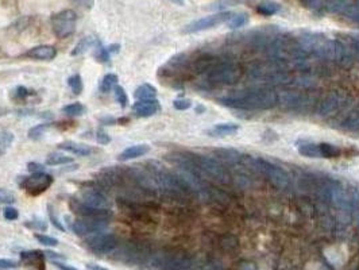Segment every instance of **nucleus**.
Returning a JSON list of instances; mask_svg holds the SVG:
<instances>
[{"instance_id":"obj_1","label":"nucleus","mask_w":359,"mask_h":270,"mask_svg":"<svg viewBox=\"0 0 359 270\" xmlns=\"http://www.w3.org/2000/svg\"><path fill=\"white\" fill-rule=\"evenodd\" d=\"M220 104L226 107L244 110V111H255V110H269L278 103V96L271 89H252L243 91L238 95L219 99Z\"/></svg>"},{"instance_id":"obj_2","label":"nucleus","mask_w":359,"mask_h":270,"mask_svg":"<svg viewBox=\"0 0 359 270\" xmlns=\"http://www.w3.org/2000/svg\"><path fill=\"white\" fill-rule=\"evenodd\" d=\"M189 157L201 178H210L212 181L219 182V184H229L230 182V174L227 169L218 159L207 157V155H199V154H189Z\"/></svg>"},{"instance_id":"obj_3","label":"nucleus","mask_w":359,"mask_h":270,"mask_svg":"<svg viewBox=\"0 0 359 270\" xmlns=\"http://www.w3.org/2000/svg\"><path fill=\"white\" fill-rule=\"evenodd\" d=\"M151 264L159 270H196V264L191 257L177 252H161L154 254Z\"/></svg>"},{"instance_id":"obj_4","label":"nucleus","mask_w":359,"mask_h":270,"mask_svg":"<svg viewBox=\"0 0 359 270\" xmlns=\"http://www.w3.org/2000/svg\"><path fill=\"white\" fill-rule=\"evenodd\" d=\"M242 77V69L237 64L218 61L207 73L205 81L210 84H235Z\"/></svg>"},{"instance_id":"obj_5","label":"nucleus","mask_w":359,"mask_h":270,"mask_svg":"<svg viewBox=\"0 0 359 270\" xmlns=\"http://www.w3.org/2000/svg\"><path fill=\"white\" fill-rule=\"evenodd\" d=\"M77 14L73 9H64L51 16V28L57 38L64 39L75 33Z\"/></svg>"},{"instance_id":"obj_6","label":"nucleus","mask_w":359,"mask_h":270,"mask_svg":"<svg viewBox=\"0 0 359 270\" xmlns=\"http://www.w3.org/2000/svg\"><path fill=\"white\" fill-rule=\"evenodd\" d=\"M233 15L234 12H231V11H220V12H216V14L196 19V20L188 23L185 27L182 28V33L196 34L201 33V31H205V30H210V28L216 27V26H219V24L227 23L230 19L233 18Z\"/></svg>"},{"instance_id":"obj_7","label":"nucleus","mask_w":359,"mask_h":270,"mask_svg":"<svg viewBox=\"0 0 359 270\" xmlns=\"http://www.w3.org/2000/svg\"><path fill=\"white\" fill-rule=\"evenodd\" d=\"M252 168H255L258 172H261L275 188H278V189H288V186H289L290 184L289 176H288L286 172L282 170L280 166L267 162L265 159H254Z\"/></svg>"},{"instance_id":"obj_8","label":"nucleus","mask_w":359,"mask_h":270,"mask_svg":"<svg viewBox=\"0 0 359 270\" xmlns=\"http://www.w3.org/2000/svg\"><path fill=\"white\" fill-rule=\"evenodd\" d=\"M54 181V178L50 174L45 172L31 173L27 177H22V181L19 182V185L24 192L30 196H39L43 192H46Z\"/></svg>"},{"instance_id":"obj_9","label":"nucleus","mask_w":359,"mask_h":270,"mask_svg":"<svg viewBox=\"0 0 359 270\" xmlns=\"http://www.w3.org/2000/svg\"><path fill=\"white\" fill-rule=\"evenodd\" d=\"M150 257V252L145 247L143 243L127 242L119 249L118 252V261L123 264H142Z\"/></svg>"},{"instance_id":"obj_10","label":"nucleus","mask_w":359,"mask_h":270,"mask_svg":"<svg viewBox=\"0 0 359 270\" xmlns=\"http://www.w3.org/2000/svg\"><path fill=\"white\" fill-rule=\"evenodd\" d=\"M85 246L89 252L99 254V256H104V254H110L112 253L118 246H119V241L115 234H95L91 238L85 241Z\"/></svg>"},{"instance_id":"obj_11","label":"nucleus","mask_w":359,"mask_h":270,"mask_svg":"<svg viewBox=\"0 0 359 270\" xmlns=\"http://www.w3.org/2000/svg\"><path fill=\"white\" fill-rule=\"evenodd\" d=\"M108 226V220L106 219H88V218H80L70 223V230L79 235V237H88L104 231Z\"/></svg>"},{"instance_id":"obj_12","label":"nucleus","mask_w":359,"mask_h":270,"mask_svg":"<svg viewBox=\"0 0 359 270\" xmlns=\"http://www.w3.org/2000/svg\"><path fill=\"white\" fill-rule=\"evenodd\" d=\"M70 208L80 218H88V219H106L108 220L112 216L111 210H103V208H94L89 205L83 204L79 200L70 201Z\"/></svg>"},{"instance_id":"obj_13","label":"nucleus","mask_w":359,"mask_h":270,"mask_svg":"<svg viewBox=\"0 0 359 270\" xmlns=\"http://www.w3.org/2000/svg\"><path fill=\"white\" fill-rule=\"evenodd\" d=\"M83 204L94 207V208H103V210H110V200L107 196L103 195L102 192L95 188H87L81 189L80 192V199Z\"/></svg>"},{"instance_id":"obj_14","label":"nucleus","mask_w":359,"mask_h":270,"mask_svg":"<svg viewBox=\"0 0 359 270\" xmlns=\"http://www.w3.org/2000/svg\"><path fill=\"white\" fill-rule=\"evenodd\" d=\"M345 98H343V95L341 92H331L328 96L323 99V102L320 103V106H319V110H317V114L320 115V117H327V115H330L332 112L338 111L339 108L345 104Z\"/></svg>"},{"instance_id":"obj_15","label":"nucleus","mask_w":359,"mask_h":270,"mask_svg":"<svg viewBox=\"0 0 359 270\" xmlns=\"http://www.w3.org/2000/svg\"><path fill=\"white\" fill-rule=\"evenodd\" d=\"M161 106L157 99H149V100H138L132 106V112L138 118H150L159 112Z\"/></svg>"},{"instance_id":"obj_16","label":"nucleus","mask_w":359,"mask_h":270,"mask_svg":"<svg viewBox=\"0 0 359 270\" xmlns=\"http://www.w3.org/2000/svg\"><path fill=\"white\" fill-rule=\"evenodd\" d=\"M20 261L24 265L33 266L37 270L46 269V262H45V253L39 250H31V252H22L20 254Z\"/></svg>"},{"instance_id":"obj_17","label":"nucleus","mask_w":359,"mask_h":270,"mask_svg":"<svg viewBox=\"0 0 359 270\" xmlns=\"http://www.w3.org/2000/svg\"><path fill=\"white\" fill-rule=\"evenodd\" d=\"M24 56L38 61H51L56 58L57 49L54 46H50V45H41V46L30 49Z\"/></svg>"},{"instance_id":"obj_18","label":"nucleus","mask_w":359,"mask_h":270,"mask_svg":"<svg viewBox=\"0 0 359 270\" xmlns=\"http://www.w3.org/2000/svg\"><path fill=\"white\" fill-rule=\"evenodd\" d=\"M149 151V144H134V146H130V147H127L126 150H123V151L119 154L118 159L121 161V162H124V161H130V159L138 158V157H143V155H146Z\"/></svg>"},{"instance_id":"obj_19","label":"nucleus","mask_w":359,"mask_h":270,"mask_svg":"<svg viewBox=\"0 0 359 270\" xmlns=\"http://www.w3.org/2000/svg\"><path fill=\"white\" fill-rule=\"evenodd\" d=\"M239 125L235 123H219V125H215L214 127H211L210 130H207V134L210 136H229V135L237 134L239 131Z\"/></svg>"},{"instance_id":"obj_20","label":"nucleus","mask_w":359,"mask_h":270,"mask_svg":"<svg viewBox=\"0 0 359 270\" xmlns=\"http://www.w3.org/2000/svg\"><path fill=\"white\" fill-rule=\"evenodd\" d=\"M58 147L70 154L79 155V157H88L95 151L94 147H91L88 144L75 143V142H64V143H60Z\"/></svg>"},{"instance_id":"obj_21","label":"nucleus","mask_w":359,"mask_h":270,"mask_svg":"<svg viewBox=\"0 0 359 270\" xmlns=\"http://www.w3.org/2000/svg\"><path fill=\"white\" fill-rule=\"evenodd\" d=\"M299 153L303 157L307 158H322V151H320V146L312 142H305V143L300 144Z\"/></svg>"},{"instance_id":"obj_22","label":"nucleus","mask_w":359,"mask_h":270,"mask_svg":"<svg viewBox=\"0 0 359 270\" xmlns=\"http://www.w3.org/2000/svg\"><path fill=\"white\" fill-rule=\"evenodd\" d=\"M99 45V41L95 37H85L80 41L76 47L72 50V56H80V54H84L85 51H88L89 49H92L94 46Z\"/></svg>"},{"instance_id":"obj_23","label":"nucleus","mask_w":359,"mask_h":270,"mask_svg":"<svg viewBox=\"0 0 359 270\" xmlns=\"http://www.w3.org/2000/svg\"><path fill=\"white\" fill-rule=\"evenodd\" d=\"M349 3L346 0H326L324 3V12H332V14H345V11L349 7Z\"/></svg>"},{"instance_id":"obj_24","label":"nucleus","mask_w":359,"mask_h":270,"mask_svg":"<svg viewBox=\"0 0 359 270\" xmlns=\"http://www.w3.org/2000/svg\"><path fill=\"white\" fill-rule=\"evenodd\" d=\"M136 100H149V99L157 98V89L150 84H142L135 89L134 92Z\"/></svg>"},{"instance_id":"obj_25","label":"nucleus","mask_w":359,"mask_h":270,"mask_svg":"<svg viewBox=\"0 0 359 270\" xmlns=\"http://www.w3.org/2000/svg\"><path fill=\"white\" fill-rule=\"evenodd\" d=\"M215 154L218 155V158L220 161H223L226 163H237L240 161V154L237 150L233 149H219L215 150Z\"/></svg>"},{"instance_id":"obj_26","label":"nucleus","mask_w":359,"mask_h":270,"mask_svg":"<svg viewBox=\"0 0 359 270\" xmlns=\"http://www.w3.org/2000/svg\"><path fill=\"white\" fill-rule=\"evenodd\" d=\"M342 129L350 131H358L359 130V108L354 110L350 112L347 117L345 118V121L341 123Z\"/></svg>"},{"instance_id":"obj_27","label":"nucleus","mask_w":359,"mask_h":270,"mask_svg":"<svg viewBox=\"0 0 359 270\" xmlns=\"http://www.w3.org/2000/svg\"><path fill=\"white\" fill-rule=\"evenodd\" d=\"M281 9V5L275 1H265L256 7V12L258 14L263 15V16H271L275 15Z\"/></svg>"},{"instance_id":"obj_28","label":"nucleus","mask_w":359,"mask_h":270,"mask_svg":"<svg viewBox=\"0 0 359 270\" xmlns=\"http://www.w3.org/2000/svg\"><path fill=\"white\" fill-rule=\"evenodd\" d=\"M118 85V76L114 75V73H108L103 77V80L100 81V91L103 93H110L111 91L115 89V87Z\"/></svg>"},{"instance_id":"obj_29","label":"nucleus","mask_w":359,"mask_h":270,"mask_svg":"<svg viewBox=\"0 0 359 270\" xmlns=\"http://www.w3.org/2000/svg\"><path fill=\"white\" fill-rule=\"evenodd\" d=\"M248 23V15L246 12H240V14H234L233 18L230 19L229 22H227V27L229 28H240V27H244L246 24Z\"/></svg>"},{"instance_id":"obj_30","label":"nucleus","mask_w":359,"mask_h":270,"mask_svg":"<svg viewBox=\"0 0 359 270\" xmlns=\"http://www.w3.org/2000/svg\"><path fill=\"white\" fill-rule=\"evenodd\" d=\"M73 161L72 157H68L62 153H51L46 158V163L49 166H57V165H64V163H69Z\"/></svg>"},{"instance_id":"obj_31","label":"nucleus","mask_w":359,"mask_h":270,"mask_svg":"<svg viewBox=\"0 0 359 270\" xmlns=\"http://www.w3.org/2000/svg\"><path fill=\"white\" fill-rule=\"evenodd\" d=\"M319 146H320L322 157H324V158H336L341 154V150H339V147H336L335 144L320 143Z\"/></svg>"},{"instance_id":"obj_32","label":"nucleus","mask_w":359,"mask_h":270,"mask_svg":"<svg viewBox=\"0 0 359 270\" xmlns=\"http://www.w3.org/2000/svg\"><path fill=\"white\" fill-rule=\"evenodd\" d=\"M300 3L303 7L308 9H312L316 14H323L324 12V3L326 0H300Z\"/></svg>"},{"instance_id":"obj_33","label":"nucleus","mask_w":359,"mask_h":270,"mask_svg":"<svg viewBox=\"0 0 359 270\" xmlns=\"http://www.w3.org/2000/svg\"><path fill=\"white\" fill-rule=\"evenodd\" d=\"M119 45H110L108 47H100L99 49V54H98V58L100 62H108L111 56L114 53H118L119 51Z\"/></svg>"},{"instance_id":"obj_34","label":"nucleus","mask_w":359,"mask_h":270,"mask_svg":"<svg viewBox=\"0 0 359 270\" xmlns=\"http://www.w3.org/2000/svg\"><path fill=\"white\" fill-rule=\"evenodd\" d=\"M62 111H64V114H66V115H69V117H80V115L84 114L85 107L81 103H72L69 106L62 108Z\"/></svg>"},{"instance_id":"obj_35","label":"nucleus","mask_w":359,"mask_h":270,"mask_svg":"<svg viewBox=\"0 0 359 270\" xmlns=\"http://www.w3.org/2000/svg\"><path fill=\"white\" fill-rule=\"evenodd\" d=\"M49 127L50 126H49L47 123H42V125H37V126L31 127V129L28 130V138H30V139H34V140L42 138Z\"/></svg>"},{"instance_id":"obj_36","label":"nucleus","mask_w":359,"mask_h":270,"mask_svg":"<svg viewBox=\"0 0 359 270\" xmlns=\"http://www.w3.org/2000/svg\"><path fill=\"white\" fill-rule=\"evenodd\" d=\"M68 84H69V88L72 89V92L75 93V95H80V93L83 92L84 84H83V79H81L80 75H73L72 77H69Z\"/></svg>"},{"instance_id":"obj_37","label":"nucleus","mask_w":359,"mask_h":270,"mask_svg":"<svg viewBox=\"0 0 359 270\" xmlns=\"http://www.w3.org/2000/svg\"><path fill=\"white\" fill-rule=\"evenodd\" d=\"M114 93H115V99H117V102L120 104L121 108H126L127 104H128V96H127V93L124 89L117 85L115 89H114Z\"/></svg>"},{"instance_id":"obj_38","label":"nucleus","mask_w":359,"mask_h":270,"mask_svg":"<svg viewBox=\"0 0 359 270\" xmlns=\"http://www.w3.org/2000/svg\"><path fill=\"white\" fill-rule=\"evenodd\" d=\"M14 140V135L11 133H0V154L4 153L5 149L11 146Z\"/></svg>"},{"instance_id":"obj_39","label":"nucleus","mask_w":359,"mask_h":270,"mask_svg":"<svg viewBox=\"0 0 359 270\" xmlns=\"http://www.w3.org/2000/svg\"><path fill=\"white\" fill-rule=\"evenodd\" d=\"M34 237H35L38 242L42 243L45 246H57L58 245V239L53 237H47V235H43V234H35Z\"/></svg>"},{"instance_id":"obj_40","label":"nucleus","mask_w":359,"mask_h":270,"mask_svg":"<svg viewBox=\"0 0 359 270\" xmlns=\"http://www.w3.org/2000/svg\"><path fill=\"white\" fill-rule=\"evenodd\" d=\"M343 15H346V16H347L349 19H351V20H354V22L359 23V7L358 5H349Z\"/></svg>"},{"instance_id":"obj_41","label":"nucleus","mask_w":359,"mask_h":270,"mask_svg":"<svg viewBox=\"0 0 359 270\" xmlns=\"http://www.w3.org/2000/svg\"><path fill=\"white\" fill-rule=\"evenodd\" d=\"M24 226L31 230H38V231H46L47 224L43 220H33V222H26Z\"/></svg>"},{"instance_id":"obj_42","label":"nucleus","mask_w":359,"mask_h":270,"mask_svg":"<svg viewBox=\"0 0 359 270\" xmlns=\"http://www.w3.org/2000/svg\"><path fill=\"white\" fill-rule=\"evenodd\" d=\"M15 201V196L11 192L0 188V204H11Z\"/></svg>"},{"instance_id":"obj_43","label":"nucleus","mask_w":359,"mask_h":270,"mask_svg":"<svg viewBox=\"0 0 359 270\" xmlns=\"http://www.w3.org/2000/svg\"><path fill=\"white\" fill-rule=\"evenodd\" d=\"M173 106L178 111H185V110L192 107V102L189 99H177V100L173 102Z\"/></svg>"},{"instance_id":"obj_44","label":"nucleus","mask_w":359,"mask_h":270,"mask_svg":"<svg viewBox=\"0 0 359 270\" xmlns=\"http://www.w3.org/2000/svg\"><path fill=\"white\" fill-rule=\"evenodd\" d=\"M3 216H4L5 220H9V222H12V220H16L18 219V211L15 210L14 207H5L4 210H3Z\"/></svg>"},{"instance_id":"obj_45","label":"nucleus","mask_w":359,"mask_h":270,"mask_svg":"<svg viewBox=\"0 0 359 270\" xmlns=\"http://www.w3.org/2000/svg\"><path fill=\"white\" fill-rule=\"evenodd\" d=\"M96 140H98L100 144H107L111 142V138H110V135L104 131V129H99L96 131Z\"/></svg>"},{"instance_id":"obj_46","label":"nucleus","mask_w":359,"mask_h":270,"mask_svg":"<svg viewBox=\"0 0 359 270\" xmlns=\"http://www.w3.org/2000/svg\"><path fill=\"white\" fill-rule=\"evenodd\" d=\"M49 216H50L51 223L56 226V228H58V230H61V231H65V227H64V224L61 223L60 219L57 218L56 212H54V210L51 208L50 205H49Z\"/></svg>"},{"instance_id":"obj_47","label":"nucleus","mask_w":359,"mask_h":270,"mask_svg":"<svg viewBox=\"0 0 359 270\" xmlns=\"http://www.w3.org/2000/svg\"><path fill=\"white\" fill-rule=\"evenodd\" d=\"M237 3V0H219V1H216V3H212L210 5V8L212 9H222V8H226V7H229V5H233Z\"/></svg>"},{"instance_id":"obj_48","label":"nucleus","mask_w":359,"mask_h":270,"mask_svg":"<svg viewBox=\"0 0 359 270\" xmlns=\"http://www.w3.org/2000/svg\"><path fill=\"white\" fill-rule=\"evenodd\" d=\"M18 262L14 260H7V258H0V269H16Z\"/></svg>"},{"instance_id":"obj_49","label":"nucleus","mask_w":359,"mask_h":270,"mask_svg":"<svg viewBox=\"0 0 359 270\" xmlns=\"http://www.w3.org/2000/svg\"><path fill=\"white\" fill-rule=\"evenodd\" d=\"M75 1L85 9H92L95 5V0H75Z\"/></svg>"},{"instance_id":"obj_50","label":"nucleus","mask_w":359,"mask_h":270,"mask_svg":"<svg viewBox=\"0 0 359 270\" xmlns=\"http://www.w3.org/2000/svg\"><path fill=\"white\" fill-rule=\"evenodd\" d=\"M350 51H351V54H353V57L355 56L357 58H359V38H357V39H353Z\"/></svg>"},{"instance_id":"obj_51","label":"nucleus","mask_w":359,"mask_h":270,"mask_svg":"<svg viewBox=\"0 0 359 270\" xmlns=\"http://www.w3.org/2000/svg\"><path fill=\"white\" fill-rule=\"evenodd\" d=\"M27 169L31 173H39V172H43V165L37 162H30L27 165Z\"/></svg>"},{"instance_id":"obj_52","label":"nucleus","mask_w":359,"mask_h":270,"mask_svg":"<svg viewBox=\"0 0 359 270\" xmlns=\"http://www.w3.org/2000/svg\"><path fill=\"white\" fill-rule=\"evenodd\" d=\"M16 96L20 99H24V98H27V96H30L31 95V92L28 91V89H26L24 87H19L18 89H16Z\"/></svg>"},{"instance_id":"obj_53","label":"nucleus","mask_w":359,"mask_h":270,"mask_svg":"<svg viewBox=\"0 0 359 270\" xmlns=\"http://www.w3.org/2000/svg\"><path fill=\"white\" fill-rule=\"evenodd\" d=\"M54 265H56L60 270H79L76 269V268H73V266L65 265V264H61V262H57V261H54Z\"/></svg>"},{"instance_id":"obj_54","label":"nucleus","mask_w":359,"mask_h":270,"mask_svg":"<svg viewBox=\"0 0 359 270\" xmlns=\"http://www.w3.org/2000/svg\"><path fill=\"white\" fill-rule=\"evenodd\" d=\"M239 270H256V268L254 264H250V262H248V264H243V265H240V269Z\"/></svg>"},{"instance_id":"obj_55","label":"nucleus","mask_w":359,"mask_h":270,"mask_svg":"<svg viewBox=\"0 0 359 270\" xmlns=\"http://www.w3.org/2000/svg\"><path fill=\"white\" fill-rule=\"evenodd\" d=\"M45 256L50 257V258H53V260H56V258H61V260H62V258H64V257L60 256L58 253H53V252H45Z\"/></svg>"},{"instance_id":"obj_56","label":"nucleus","mask_w":359,"mask_h":270,"mask_svg":"<svg viewBox=\"0 0 359 270\" xmlns=\"http://www.w3.org/2000/svg\"><path fill=\"white\" fill-rule=\"evenodd\" d=\"M87 268H88L89 270H108V269H106V268H103V266L94 265V264H88V265H87Z\"/></svg>"},{"instance_id":"obj_57","label":"nucleus","mask_w":359,"mask_h":270,"mask_svg":"<svg viewBox=\"0 0 359 270\" xmlns=\"http://www.w3.org/2000/svg\"><path fill=\"white\" fill-rule=\"evenodd\" d=\"M169 1H172V3H174L176 5H184V0H169Z\"/></svg>"},{"instance_id":"obj_58","label":"nucleus","mask_w":359,"mask_h":270,"mask_svg":"<svg viewBox=\"0 0 359 270\" xmlns=\"http://www.w3.org/2000/svg\"><path fill=\"white\" fill-rule=\"evenodd\" d=\"M357 3H358V7H359V0H357Z\"/></svg>"}]
</instances>
